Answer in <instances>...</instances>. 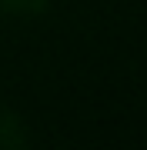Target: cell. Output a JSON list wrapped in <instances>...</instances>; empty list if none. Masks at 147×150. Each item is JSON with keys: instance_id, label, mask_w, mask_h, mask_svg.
Listing matches in <instances>:
<instances>
[{"instance_id": "1", "label": "cell", "mask_w": 147, "mask_h": 150, "mask_svg": "<svg viewBox=\"0 0 147 150\" xmlns=\"http://www.w3.org/2000/svg\"><path fill=\"white\" fill-rule=\"evenodd\" d=\"M30 140L27 123L17 117L13 110H0V150H17Z\"/></svg>"}, {"instance_id": "2", "label": "cell", "mask_w": 147, "mask_h": 150, "mask_svg": "<svg viewBox=\"0 0 147 150\" xmlns=\"http://www.w3.org/2000/svg\"><path fill=\"white\" fill-rule=\"evenodd\" d=\"M50 7V0H0V10L17 17V20H33V17H44Z\"/></svg>"}]
</instances>
